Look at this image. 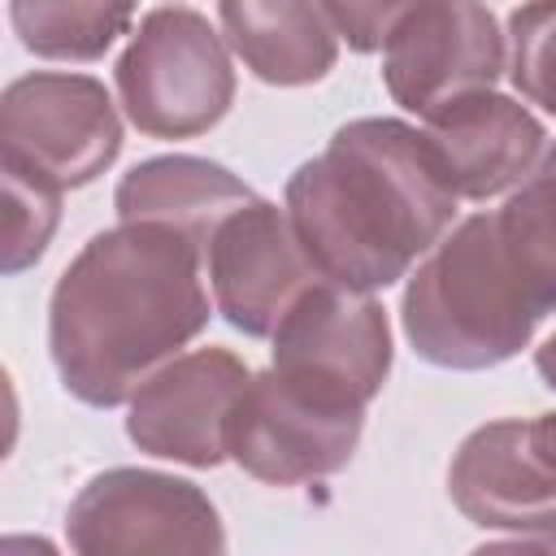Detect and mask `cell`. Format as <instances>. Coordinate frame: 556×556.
Masks as SVG:
<instances>
[{
	"label": "cell",
	"instance_id": "cell-1",
	"mask_svg": "<svg viewBox=\"0 0 556 556\" xmlns=\"http://www.w3.org/2000/svg\"><path fill=\"white\" fill-rule=\"evenodd\" d=\"M204 243L169 222H117L83 243L48 300L61 387L117 408L208 326Z\"/></svg>",
	"mask_w": 556,
	"mask_h": 556
},
{
	"label": "cell",
	"instance_id": "cell-2",
	"mask_svg": "<svg viewBox=\"0 0 556 556\" xmlns=\"http://www.w3.org/2000/svg\"><path fill=\"white\" fill-rule=\"evenodd\" d=\"M287 217L326 282L387 291L447 235L456 191L426 130L356 117L287 178Z\"/></svg>",
	"mask_w": 556,
	"mask_h": 556
},
{
	"label": "cell",
	"instance_id": "cell-3",
	"mask_svg": "<svg viewBox=\"0 0 556 556\" xmlns=\"http://www.w3.org/2000/svg\"><path fill=\"white\" fill-rule=\"evenodd\" d=\"M552 304L508 252L495 213L456 222L408 274L400 321L434 369H495L530 348Z\"/></svg>",
	"mask_w": 556,
	"mask_h": 556
},
{
	"label": "cell",
	"instance_id": "cell-4",
	"mask_svg": "<svg viewBox=\"0 0 556 556\" xmlns=\"http://www.w3.org/2000/svg\"><path fill=\"white\" fill-rule=\"evenodd\" d=\"M117 100L148 139L208 135L235 104L226 39L187 4L152 9L113 65Z\"/></svg>",
	"mask_w": 556,
	"mask_h": 556
},
{
	"label": "cell",
	"instance_id": "cell-5",
	"mask_svg": "<svg viewBox=\"0 0 556 556\" xmlns=\"http://www.w3.org/2000/svg\"><path fill=\"white\" fill-rule=\"evenodd\" d=\"M361 430L365 404L269 365L235 400L226 456L256 482L300 486L339 473L356 456Z\"/></svg>",
	"mask_w": 556,
	"mask_h": 556
},
{
	"label": "cell",
	"instance_id": "cell-6",
	"mask_svg": "<svg viewBox=\"0 0 556 556\" xmlns=\"http://www.w3.org/2000/svg\"><path fill=\"white\" fill-rule=\"evenodd\" d=\"M122 152V117L91 74L35 70L0 96V165L61 191L96 182Z\"/></svg>",
	"mask_w": 556,
	"mask_h": 556
},
{
	"label": "cell",
	"instance_id": "cell-7",
	"mask_svg": "<svg viewBox=\"0 0 556 556\" xmlns=\"http://www.w3.org/2000/svg\"><path fill=\"white\" fill-rule=\"evenodd\" d=\"M447 491L473 526L556 552V413L504 417L465 434Z\"/></svg>",
	"mask_w": 556,
	"mask_h": 556
},
{
	"label": "cell",
	"instance_id": "cell-8",
	"mask_svg": "<svg viewBox=\"0 0 556 556\" xmlns=\"http://www.w3.org/2000/svg\"><path fill=\"white\" fill-rule=\"evenodd\" d=\"M65 539L83 556L104 552H226V530L213 500L174 473L104 469L65 513Z\"/></svg>",
	"mask_w": 556,
	"mask_h": 556
},
{
	"label": "cell",
	"instance_id": "cell-9",
	"mask_svg": "<svg viewBox=\"0 0 556 556\" xmlns=\"http://www.w3.org/2000/svg\"><path fill=\"white\" fill-rule=\"evenodd\" d=\"M504 70L508 48L486 0H417L382 43V83L417 117L495 87Z\"/></svg>",
	"mask_w": 556,
	"mask_h": 556
},
{
	"label": "cell",
	"instance_id": "cell-10",
	"mask_svg": "<svg viewBox=\"0 0 556 556\" xmlns=\"http://www.w3.org/2000/svg\"><path fill=\"white\" fill-rule=\"evenodd\" d=\"M204 269L217 313L248 339H269L287 308L321 282L287 208L252 200L235 208L204 243Z\"/></svg>",
	"mask_w": 556,
	"mask_h": 556
},
{
	"label": "cell",
	"instance_id": "cell-11",
	"mask_svg": "<svg viewBox=\"0 0 556 556\" xmlns=\"http://www.w3.org/2000/svg\"><path fill=\"white\" fill-rule=\"evenodd\" d=\"M274 369L339 391L369 408L391 374V326L387 308L369 291L339 282H313L278 321Z\"/></svg>",
	"mask_w": 556,
	"mask_h": 556
},
{
	"label": "cell",
	"instance_id": "cell-12",
	"mask_svg": "<svg viewBox=\"0 0 556 556\" xmlns=\"http://www.w3.org/2000/svg\"><path fill=\"white\" fill-rule=\"evenodd\" d=\"M248 365L226 348H195L148 374L126 400V434L156 460L213 469L226 460V426L248 387Z\"/></svg>",
	"mask_w": 556,
	"mask_h": 556
},
{
	"label": "cell",
	"instance_id": "cell-13",
	"mask_svg": "<svg viewBox=\"0 0 556 556\" xmlns=\"http://www.w3.org/2000/svg\"><path fill=\"white\" fill-rule=\"evenodd\" d=\"M426 139L434 143L443 174L460 200H491L500 191H513L547 148L543 122L495 87L465 91L439 104L426 117Z\"/></svg>",
	"mask_w": 556,
	"mask_h": 556
},
{
	"label": "cell",
	"instance_id": "cell-14",
	"mask_svg": "<svg viewBox=\"0 0 556 556\" xmlns=\"http://www.w3.org/2000/svg\"><path fill=\"white\" fill-rule=\"evenodd\" d=\"M226 43L269 87H308L334 70L339 43L321 0H217Z\"/></svg>",
	"mask_w": 556,
	"mask_h": 556
},
{
	"label": "cell",
	"instance_id": "cell-15",
	"mask_svg": "<svg viewBox=\"0 0 556 556\" xmlns=\"http://www.w3.org/2000/svg\"><path fill=\"white\" fill-rule=\"evenodd\" d=\"M252 200L256 191L239 174L187 152L148 156L130 165L113 191V208L122 222H169L195 235L200 243H208V235Z\"/></svg>",
	"mask_w": 556,
	"mask_h": 556
},
{
	"label": "cell",
	"instance_id": "cell-16",
	"mask_svg": "<svg viewBox=\"0 0 556 556\" xmlns=\"http://www.w3.org/2000/svg\"><path fill=\"white\" fill-rule=\"evenodd\" d=\"M135 17V0H9L13 35L43 61H100Z\"/></svg>",
	"mask_w": 556,
	"mask_h": 556
},
{
	"label": "cell",
	"instance_id": "cell-17",
	"mask_svg": "<svg viewBox=\"0 0 556 556\" xmlns=\"http://www.w3.org/2000/svg\"><path fill=\"white\" fill-rule=\"evenodd\" d=\"M495 226L556 313V143L543 148L534 169L508 191L504 208H495Z\"/></svg>",
	"mask_w": 556,
	"mask_h": 556
},
{
	"label": "cell",
	"instance_id": "cell-18",
	"mask_svg": "<svg viewBox=\"0 0 556 556\" xmlns=\"http://www.w3.org/2000/svg\"><path fill=\"white\" fill-rule=\"evenodd\" d=\"M4 174V274H22L30 269L56 222H61V187L43 182V178H30L13 165H0Z\"/></svg>",
	"mask_w": 556,
	"mask_h": 556
},
{
	"label": "cell",
	"instance_id": "cell-19",
	"mask_svg": "<svg viewBox=\"0 0 556 556\" xmlns=\"http://www.w3.org/2000/svg\"><path fill=\"white\" fill-rule=\"evenodd\" d=\"M508 78L521 100L556 117V0H526L508 17Z\"/></svg>",
	"mask_w": 556,
	"mask_h": 556
},
{
	"label": "cell",
	"instance_id": "cell-20",
	"mask_svg": "<svg viewBox=\"0 0 556 556\" xmlns=\"http://www.w3.org/2000/svg\"><path fill=\"white\" fill-rule=\"evenodd\" d=\"M417 0H321L334 35L352 48V52H378L387 43V35L395 30V22L413 9Z\"/></svg>",
	"mask_w": 556,
	"mask_h": 556
},
{
	"label": "cell",
	"instance_id": "cell-21",
	"mask_svg": "<svg viewBox=\"0 0 556 556\" xmlns=\"http://www.w3.org/2000/svg\"><path fill=\"white\" fill-rule=\"evenodd\" d=\"M534 369H539L543 387H547V391H556V330L534 348Z\"/></svg>",
	"mask_w": 556,
	"mask_h": 556
}]
</instances>
